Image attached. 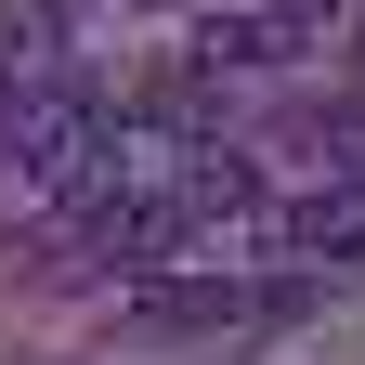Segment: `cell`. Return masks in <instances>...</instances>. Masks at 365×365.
<instances>
[{"mask_svg":"<svg viewBox=\"0 0 365 365\" xmlns=\"http://www.w3.org/2000/svg\"><path fill=\"white\" fill-rule=\"evenodd\" d=\"M327 26H339V0H209V14H196V66L209 78L300 66V53H327Z\"/></svg>","mask_w":365,"mask_h":365,"instance_id":"obj_2","label":"cell"},{"mask_svg":"<svg viewBox=\"0 0 365 365\" xmlns=\"http://www.w3.org/2000/svg\"><path fill=\"white\" fill-rule=\"evenodd\" d=\"M53 66H66V14L53 0H0V91H26Z\"/></svg>","mask_w":365,"mask_h":365,"instance_id":"obj_4","label":"cell"},{"mask_svg":"<svg viewBox=\"0 0 365 365\" xmlns=\"http://www.w3.org/2000/svg\"><path fill=\"white\" fill-rule=\"evenodd\" d=\"M261 235L287 248V261H365V170H327L313 196L261 209Z\"/></svg>","mask_w":365,"mask_h":365,"instance_id":"obj_3","label":"cell"},{"mask_svg":"<svg viewBox=\"0 0 365 365\" xmlns=\"http://www.w3.org/2000/svg\"><path fill=\"white\" fill-rule=\"evenodd\" d=\"M105 157V105H91V78H26V91H0V182L14 196H66V182Z\"/></svg>","mask_w":365,"mask_h":365,"instance_id":"obj_1","label":"cell"}]
</instances>
